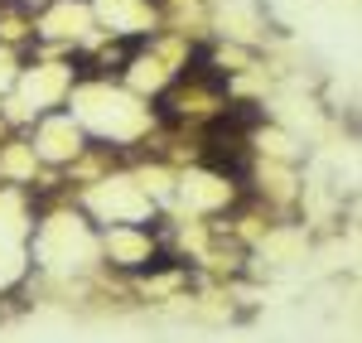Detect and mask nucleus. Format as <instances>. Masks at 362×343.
<instances>
[{
    "mask_svg": "<svg viewBox=\"0 0 362 343\" xmlns=\"http://www.w3.org/2000/svg\"><path fill=\"white\" fill-rule=\"evenodd\" d=\"M203 165L218 174H247V145L242 141H218V136H208V145H203Z\"/></svg>",
    "mask_w": 362,
    "mask_h": 343,
    "instance_id": "1",
    "label": "nucleus"
},
{
    "mask_svg": "<svg viewBox=\"0 0 362 343\" xmlns=\"http://www.w3.org/2000/svg\"><path fill=\"white\" fill-rule=\"evenodd\" d=\"M256 121H261V107H256V102H232L227 112H218L213 121H208V136H218V141H223V136H232V141H237V136H242V131H251Z\"/></svg>",
    "mask_w": 362,
    "mask_h": 343,
    "instance_id": "2",
    "label": "nucleus"
},
{
    "mask_svg": "<svg viewBox=\"0 0 362 343\" xmlns=\"http://www.w3.org/2000/svg\"><path fill=\"white\" fill-rule=\"evenodd\" d=\"M140 49H145V34H136V39H121V44H116V54H107L112 73H121V68H126V58H136Z\"/></svg>",
    "mask_w": 362,
    "mask_h": 343,
    "instance_id": "3",
    "label": "nucleus"
}]
</instances>
